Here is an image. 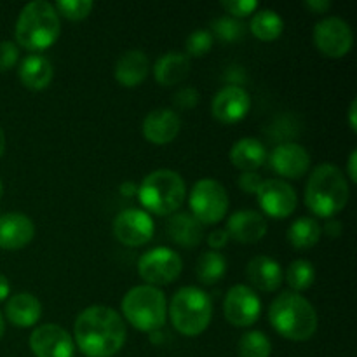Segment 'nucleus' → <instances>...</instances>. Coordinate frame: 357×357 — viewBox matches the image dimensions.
I'll use <instances>...</instances> for the list:
<instances>
[{"label": "nucleus", "mask_w": 357, "mask_h": 357, "mask_svg": "<svg viewBox=\"0 0 357 357\" xmlns=\"http://www.w3.org/2000/svg\"><path fill=\"white\" fill-rule=\"evenodd\" d=\"M17 75H20V80L23 82L24 87L42 91L51 84L52 77H54V68H52V63L44 54L31 52L20 63Z\"/></svg>", "instance_id": "4be33fe9"}, {"label": "nucleus", "mask_w": 357, "mask_h": 357, "mask_svg": "<svg viewBox=\"0 0 357 357\" xmlns=\"http://www.w3.org/2000/svg\"><path fill=\"white\" fill-rule=\"evenodd\" d=\"M246 278L253 289L264 293H272L281 288L284 281V272L278 260L267 257V255H258L251 258L246 265Z\"/></svg>", "instance_id": "aec40b11"}, {"label": "nucleus", "mask_w": 357, "mask_h": 357, "mask_svg": "<svg viewBox=\"0 0 357 357\" xmlns=\"http://www.w3.org/2000/svg\"><path fill=\"white\" fill-rule=\"evenodd\" d=\"M356 114H357V101L354 100L349 107V126H351L352 131H357V121H356Z\"/></svg>", "instance_id": "a18cd8bd"}, {"label": "nucleus", "mask_w": 357, "mask_h": 357, "mask_svg": "<svg viewBox=\"0 0 357 357\" xmlns=\"http://www.w3.org/2000/svg\"><path fill=\"white\" fill-rule=\"evenodd\" d=\"M213 37H218L220 40L230 44V42H239L246 35V24L243 21L236 20L232 16H222L213 21Z\"/></svg>", "instance_id": "2f4dec72"}, {"label": "nucleus", "mask_w": 357, "mask_h": 357, "mask_svg": "<svg viewBox=\"0 0 357 357\" xmlns=\"http://www.w3.org/2000/svg\"><path fill=\"white\" fill-rule=\"evenodd\" d=\"M128 330L117 310L91 305L77 316L73 342L87 357H114L124 347Z\"/></svg>", "instance_id": "f257e3e1"}, {"label": "nucleus", "mask_w": 357, "mask_h": 357, "mask_svg": "<svg viewBox=\"0 0 357 357\" xmlns=\"http://www.w3.org/2000/svg\"><path fill=\"white\" fill-rule=\"evenodd\" d=\"M35 225L23 213L0 215V250L16 251L31 243Z\"/></svg>", "instance_id": "6ab92c4d"}, {"label": "nucleus", "mask_w": 357, "mask_h": 357, "mask_svg": "<svg viewBox=\"0 0 357 357\" xmlns=\"http://www.w3.org/2000/svg\"><path fill=\"white\" fill-rule=\"evenodd\" d=\"M187 197L185 180L171 169H157L143 178L138 188V199L146 213L171 216L178 213Z\"/></svg>", "instance_id": "39448f33"}, {"label": "nucleus", "mask_w": 357, "mask_h": 357, "mask_svg": "<svg viewBox=\"0 0 357 357\" xmlns=\"http://www.w3.org/2000/svg\"><path fill=\"white\" fill-rule=\"evenodd\" d=\"M237 183H239L241 190L257 195L258 188L261 187L264 180H261V176L257 173V171H244V173L239 176V181H237Z\"/></svg>", "instance_id": "4c0bfd02"}, {"label": "nucleus", "mask_w": 357, "mask_h": 357, "mask_svg": "<svg viewBox=\"0 0 357 357\" xmlns=\"http://www.w3.org/2000/svg\"><path fill=\"white\" fill-rule=\"evenodd\" d=\"M229 239L230 237H229V234H227L225 229H216L208 236V244L213 251H220L222 248L227 246Z\"/></svg>", "instance_id": "58836bf2"}, {"label": "nucleus", "mask_w": 357, "mask_h": 357, "mask_svg": "<svg viewBox=\"0 0 357 357\" xmlns=\"http://www.w3.org/2000/svg\"><path fill=\"white\" fill-rule=\"evenodd\" d=\"M356 162H357V150H352L351 155H349V162H347L349 181H352V183H356V180H357V167H356Z\"/></svg>", "instance_id": "a19ab883"}, {"label": "nucleus", "mask_w": 357, "mask_h": 357, "mask_svg": "<svg viewBox=\"0 0 357 357\" xmlns=\"http://www.w3.org/2000/svg\"><path fill=\"white\" fill-rule=\"evenodd\" d=\"M3 333H6V319H3L2 312H0V338L3 337Z\"/></svg>", "instance_id": "de8ad7c7"}, {"label": "nucleus", "mask_w": 357, "mask_h": 357, "mask_svg": "<svg viewBox=\"0 0 357 357\" xmlns=\"http://www.w3.org/2000/svg\"><path fill=\"white\" fill-rule=\"evenodd\" d=\"M268 164L281 176L296 180V178H302L309 171L310 153L307 152L305 146L298 145V143H279L268 153Z\"/></svg>", "instance_id": "dca6fc26"}, {"label": "nucleus", "mask_w": 357, "mask_h": 357, "mask_svg": "<svg viewBox=\"0 0 357 357\" xmlns=\"http://www.w3.org/2000/svg\"><path fill=\"white\" fill-rule=\"evenodd\" d=\"M183 271L181 257L174 250L157 246L146 251L138 260V274L146 284L160 286L173 282Z\"/></svg>", "instance_id": "1a4fd4ad"}, {"label": "nucleus", "mask_w": 357, "mask_h": 357, "mask_svg": "<svg viewBox=\"0 0 357 357\" xmlns=\"http://www.w3.org/2000/svg\"><path fill=\"white\" fill-rule=\"evenodd\" d=\"M239 357H271L272 342L264 331H246L237 344Z\"/></svg>", "instance_id": "7c9ffc66"}, {"label": "nucleus", "mask_w": 357, "mask_h": 357, "mask_svg": "<svg viewBox=\"0 0 357 357\" xmlns=\"http://www.w3.org/2000/svg\"><path fill=\"white\" fill-rule=\"evenodd\" d=\"M167 236L180 246L195 248L204 237V225H201L190 213H174L167 220Z\"/></svg>", "instance_id": "393cba45"}, {"label": "nucleus", "mask_w": 357, "mask_h": 357, "mask_svg": "<svg viewBox=\"0 0 357 357\" xmlns=\"http://www.w3.org/2000/svg\"><path fill=\"white\" fill-rule=\"evenodd\" d=\"M122 314L129 324L139 331L152 333L164 326L167 317V302L159 288L150 284L135 286L122 298Z\"/></svg>", "instance_id": "0eeeda50"}, {"label": "nucleus", "mask_w": 357, "mask_h": 357, "mask_svg": "<svg viewBox=\"0 0 357 357\" xmlns=\"http://www.w3.org/2000/svg\"><path fill=\"white\" fill-rule=\"evenodd\" d=\"M223 314H225V319L234 326H253L261 314L260 296L246 284L232 286L223 300Z\"/></svg>", "instance_id": "9b49d317"}, {"label": "nucleus", "mask_w": 357, "mask_h": 357, "mask_svg": "<svg viewBox=\"0 0 357 357\" xmlns=\"http://www.w3.org/2000/svg\"><path fill=\"white\" fill-rule=\"evenodd\" d=\"M121 194L126 195V197H132L135 194H138V187L132 181H124L121 185Z\"/></svg>", "instance_id": "c03bdc74"}, {"label": "nucleus", "mask_w": 357, "mask_h": 357, "mask_svg": "<svg viewBox=\"0 0 357 357\" xmlns=\"http://www.w3.org/2000/svg\"><path fill=\"white\" fill-rule=\"evenodd\" d=\"M321 236H323V229L317 220L310 218V216H302V218L295 220L288 229V241L296 250H310L319 243Z\"/></svg>", "instance_id": "bb28decb"}, {"label": "nucleus", "mask_w": 357, "mask_h": 357, "mask_svg": "<svg viewBox=\"0 0 357 357\" xmlns=\"http://www.w3.org/2000/svg\"><path fill=\"white\" fill-rule=\"evenodd\" d=\"M272 328L291 342H305L316 335L319 317L312 303L295 291L279 293L268 309Z\"/></svg>", "instance_id": "f03ea898"}, {"label": "nucleus", "mask_w": 357, "mask_h": 357, "mask_svg": "<svg viewBox=\"0 0 357 357\" xmlns=\"http://www.w3.org/2000/svg\"><path fill=\"white\" fill-rule=\"evenodd\" d=\"M149 56L139 49L126 51L115 63V80L124 87H136L149 77Z\"/></svg>", "instance_id": "412c9836"}, {"label": "nucleus", "mask_w": 357, "mask_h": 357, "mask_svg": "<svg viewBox=\"0 0 357 357\" xmlns=\"http://www.w3.org/2000/svg\"><path fill=\"white\" fill-rule=\"evenodd\" d=\"M30 349L37 357H73L75 342L65 328L58 324H42L30 335Z\"/></svg>", "instance_id": "4468645a"}, {"label": "nucleus", "mask_w": 357, "mask_h": 357, "mask_svg": "<svg viewBox=\"0 0 357 357\" xmlns=\"http://www.w3.org/2000/svg\"><path fill=\"white\" fill-rule=\"evenodd\" d=\"M190 73V58L185 52L169 51L159 56L153 65V75L160 86H174Z\"/></svg>", "instance_id": "b1692460"}, {"label": "nucleus", "mask_w": 357, "mask_h": 357, "mask_svg": "<svg viewBox=\"0 0 357 357\" xmlns=\"http://www.w3.org/2000/svg\"><path fill=\"white\" fill-rule=\"evenodd\" d=\"M351 188L344 171L337 164H319L305 187V204L314 215L331 218L347 206Z\"/></svg>", "instance_id": "7ed1b4c3"}, {"label": "nucleus", "mask_w": 357, "mask_h": 357, "mask_svg": "<svg viewBox=\"0 0 357 357\" xmlns=\"http://www.w3.org/2000/svg\"><path fill=\"white\" fill-rule=\"evenodd\" d=\"M250 107V93L243 86L227 84L213 98L211 114L222 124H236L246 117Z\"/></svg>", "instance_id": "2eb2a0df"}, {"label": "nucleus", "mask_w": 357, "mask_h": 357, "mask_svg": "<svg viewBox=\"0 0 357 357\" xmlns=\"http://www.w3.org/2000/svg\"><path fill=\"white\" fill-rule=\"evenodd\" d=\"M213 42H215V37L209 30H195L192 31L187 37V42H185V54L188 58H202V56L208 54L213 47Z\"/></svg>", "instance_id": "473e14b6"}, {"label": "nucleus", "mask_w": 357, "mask_h": 357, "mask_svg": "<svg viewBox=\"0 0 357 357\" xmlns=\"http://www.w3.org/2000/svg\"><path fill=\"white\" fill-rule=\"evenodd\" d=\"M54 7L59 16L70 21H80L89 16L91 10L94 9V3L93 0H58Z\"/></svg>", "instance_id": "72a5a7b5"}, {"label": "nucleus", "mask_w": 357, "mask_h": 357, "mask_svg": "<svg viewBox=\"0 0 357 357\" xmlns=\"http://www.w3.org/2000/svg\"><path fill=\"white\" fill-rule=\"evenodd\" d=\"M227 234L232 237L234 241L243 244H253L258 243L267 234L268 225L264 215L253 209H239V211L232 213L227 220L225 225Z\"/></svg>", "instance_id": "a211bd4d"}, {"label": "nucleus", "mask_w": 357, "mask_h": 357, "mask_svg": "<svg viewBox=\"0 0 357 357\" xmlns=\"http://www.w3.org/2000/svg\"><path fill=\"white\" fill-rule=\"evenodd\" d=\"M174 105L181 110H187V108H194L199 103V93L195 87H181L174 94Z\"/></svg>", "instance_id": "e433bc0d"}, {"label": "nucleus", "mask_w": 357, "mask_h": 357, "mask_svg": "<svg viewBox=\"0 0 357 357\" xmlns=\"http://www.w3.org/2000/svg\"><path fill=\"white\" fill-rule=\"evenodd\" d=\"M155 232V223L145 209H122L114 220V236L129 248L145 246Z\"/></svg>", "instance_id": "f8f14e48"}, {"label": "nucleus", "mask_w": 357, "mask_h": 357, "mask_svg": "<svg viewBox=\"0 0 357 357\" xmlns=\"http://www.w3.org/2000/svg\"><path fill=\"white\" fill-rule=\"evenodd\" d=\"M20 59V47L10 40L0 42V72L13 68Z\"/></svg>", "instance_id": "c9c22d12"}, {"label": "nucleus", "mask_w": 357, "mask_h": 357, "mask_svg": "<svg viewBox=\"0 0 357 357\" xmlns=\"http://www.w3.org/2000/svg\"><path fill=\"white\" fill-rule=\"evenodd\" d=\"M42 316V303L31 293H16L6 305V317L17 328H30L37 324Z\"/></svg>", "instance_id": "5701e85b"}, {"label": "nucleus", "mask_w": 357, "mask_h": 357, "mask_svg": "<svg viewBox=\"0 0 357 357\" xmlns=\"http://www.w3.org/2000/svg\"><path fill=\"white\" fill-rule=\"evenodd\" d=\"M9 293H10L9 279H7L3 274H0V303H2L3 300H7Z\"/></svg>", "instance_id": "37998d69"}, {"label": "nucleus", "mask_w": 357, "mask_h": 357, "mask_svg": "<svg viewBox=\"0 0 357 357\" xmlns=\"http://www.w3.org/2000/svg\"><path fill=\"white\" fill-rule=\"evenodd\" d=\"M257 199L265 215L272 218H288L298 206L296 190L284 180H264L258 188Z\"/></svg>", "instance_id": "ddd939ff"}, {"label": "nucleus", "mask_w": 357, "mask_h": 357, "mask_svg": "<svg viewBox=\"0 0 357 357\" xmlns=\"http://www.w3.org/2000/svg\"><path fill=\"white\" fill-rule=\"evenodd\" d=\"M192 213L201 225H215L229 211V194L215 178H201L194 183L188 199Z\"/></svg>", "instance_id": "6e6552de"}, {"label": "nucleus", "mask_w": 357, "mask_h": 357, "mask_svg": "<svg viewBox=\"0 0 357 357\" xmlns=\"http://www.w3.org/2000/svg\"><path fill=\"white\" fill-rule=\"evenodd\" d=\"M181 117L173 108H155L143 121V136L153 145H167L180 135Z\"/></svg>", "instance_id": "f3484780"}, {"label": "nucleus", "mask_w": 357, "mask_h": 357, "mask_svg": "<svg viewBox=\"0 0 357 357\" xmlns=\"http://www.w3.org/2000/svg\"><path fill=\"white\" fill-rule=\"evenodd\" d=\"M314 44L326 58H344L354 44L352 28L344 17L328 16L317 21L314 26Z\"/></svg>", "instance_id": "9d476101"}, {"label": "nucleus", "mask_w": 357, "mask_h": 357, "mask_svg": "<svg viewBox=\"0 0 357 357\" xmlns=\"http://www.w3.org/2000/svg\"><path fill=\"white\" fill-rule=\"evenodd\" d=\"M227 272V260L220 251H204L195 265V274L202 284H216Z\"/></svg>", "instance_id": "c85d7f7f"}, {"label": "nucleus", "mask_w": 357, "mask_h": 357, "mask_svg": "<svg viewBox=\"0 0 357 357\" xmlns=\"http://www.w3.org/2000/svg\"><path fill=\"white\" fill-rule=\"evenodd\" d=\"M305 6L309 7L312 13H317V14H323L326 13L328 9L331 7V2H328V0H307Z\"/></svg>", "instance_id": "ea45409f"}, {"label": "nucleus", "mask_w": 357, "mask_h": 357, "mask_svg": "<svg viewBox=\"0 0 357 357\" xmlns=\"http://www.w3.org/2000/svg\"><path fill=\"white\" fill-rule=\"evenodd\" d=\"M167 314L178 333L183 337H199L211 323L213 302L201 288L183 286L171 298Z\"/></svg>", "instance_id": "423d86ee"}, {"label": "nucleus", "mask_w": 357, "mask_h": 357, "mask_svg": "<svg viewBox=\"0 0 357 357\" xmlns=\"http://www.w3.org/2000/svg\"><path fill=\"white\" fill-rule=\"evenodd\" d=\"M222 7L232 17H244L253 14L258 9V2L255 0H223Z\"/></svg>", "instance_id": "f704fd0d"}, {"label": "nucleus", "mask_w": 357, "mask_h": 357, "mask_svg": "<svg viewBox=\"0 0 357 357\" xmlns=\"http://www.w3.org/2000/svg\"><path fill=\"white\" fill-rule=\"evenodd\" d=\"M2 194H3V187H2V181H0V199H2Z\"/></svg>", "instance_id": "09e8293b"}, {"label": "nucleus", "mask_w": 357, "mask_h": 357, "mask_svg": "<svg viewBox=\"0 0 357 357\" xmlns=\"http://www.w3.org/2000/svg\"><path fill=\"white\" fill-rule=\"evenodd\" d=\"M323 232H326L330 237H338L342 232L340 222H337V220H331V222H328L326 225H324Z\"/></svg>", "instance_id": "79ce46f5"}, {"label": "nucleus", "mask_w": 357, "mask_h": 357, "mask_svg": "<svg viewBox=\"0 0 357 357\" xmlns=\"http://www.w3.org/2000/svg\"><path fill=\"white\" fill-rule=\"evenodd\" d=\"M267 155L268 153L264 143L253 136L237 139L230 149V162L243 173L244 171H257L267 160Z\"/></svg>", "instance_id": "a878e982"}, {"label": "nucleus", "mask_w": 357, "mask_h": 357, "mask_svg": "<svg viewBox=\"0 0 357 357\" xmlns=\"http://www.w3.org/2000/svg\"><path fill=\"white\" fill-rule=\"evenodd\" d=\"M14 33L17 44L26 51H44L61 35V17L51 2L33 0L21 9Z\"/></svg>", "instance_id": "20e7f679"}, {"label": "nucleus", "mask_w": 357, "mask_h": 357, "mask_svg": "<svg viewBox=\"0 0 357 357\" xmlns=\"http://www.w3.org/2000/svg\"><path fill=\"white\" fill-rule=\"evenodd\" d=\"M3 150H6V132H3V129L0 128V157H2Z\"/></svg>", "instance_id": "49530a36"}, {"label": "nucleus", "mask_w": 357, "mask_h": 357, "mask_svg": "<svg viewBox=\"0 0 357 357\" xmlns=\"http://www.w3.org/2000/svg\"><path fill=\"white\" fill-rule=\"evenodd\" d=\"M251 33L264 42H272L281 37L284 30V20L272 9H260L250 21Z\"/></svg>", "instance_id": "cd10ccee"}, {"label": "nucleus", "mask_w": 357, "mask_h": 357, "mask_svg": "<svg viewBox=\"0 0 357 357\" xmlns=\"http://www.w3.org/2000/svg\"><path fill=\"white\" fill-rule=\"evenodd\" d=\"M286 282L291 288V291L300 293L309 289L310 286L316 281V268H314L312 261L303 260V258H298V260L291 261L284 274Z\"/></svg>", "instance_id": "c756f323"}]
</instances>
